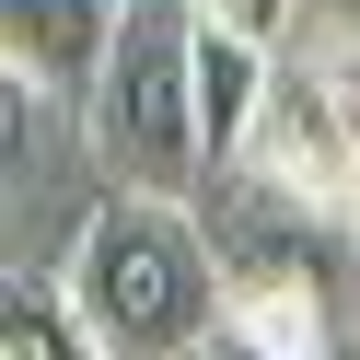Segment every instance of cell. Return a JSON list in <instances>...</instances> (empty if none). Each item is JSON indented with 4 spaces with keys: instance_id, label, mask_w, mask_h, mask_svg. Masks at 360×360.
I'll return each instance as SVG.
<instances>
[{
    "instance_id": "obj_3",
    "label": "cell",
    "mask_w": 360,
    "mask_h": 360,
    "mask_svg": "<svg viewBox=\"0 0 360 360\" xmlns=\"http://www.w3.org/2000/svg\"><path fill=\"white\" fill-rule=\"evenodd\" d=\"M186 210H198V233H210V256H221V290H326V302L360 290V221L349 210L279 198V186H256L244 163L210 174Z\"/></svg>"
},
{
    "instance_id": "obj_1",
    "label": "cell",
    "mask_w": 360,
    "mask_h": 360,
    "mask_svg": "<svg viewBox=\"0 0 360 360\" xmlns=\"http://www.w3.org/2000/svg\"><path fill=\"white\" fill-rule=\"evenodd\" d=\"M70 302L82 326L105 337V360H198L221 337V314H233V290H221V256L210 233H198L186 198H105L94 221H82L70 244Z\"/></svg>"
},
{
    "instance_id": "obj_9",
    "label": "cell",
    "mask_w": 360,
    "mask_h": 360,
    "mask_svg": "<svg viewBox=\"0 0 360 360\" xmlns=\"http://www.w3.org/2000/svg\"><path fill=\"white\" fill-rule=\"evenodd\" d=\"M198 24H221V35H244V47H302V0H198Z\"/></svg>"
},
{
    "instance_id": "obj_5",
    "label": "cell",
    "mask_w": 360,
    "mask_h": 360,
    "mask_svg": "<svg viewBox=\"0 0 360 360\" xmlns=\"http://www.w3.org/2000/svg\"><path fill=\"white\" fill-rule=\"evenodd\" d=\"M117 35H128V0H0V70L47 105H94Z\"/></svg>"
},
{
    "instance_id": "obj_10",
    "label": "cell",
    "mask_w": 360,
    "mask_h": 360,
    "mask_svg": "<svg viewBox=\"0 0 360 360\" xmlns=\"http://www.w3.org/2000/svg\"><path fill=\"white\" fill-rule=\"evenodd\" d=\"M302 47H326V58L360 70V0H302Z\"/></svg>"
},
{
    "instance_id": "obj_8",
    "label": "cell",
    "mask_w": 360,
    "mask_h": 360,
    "mask_svg": "<svg viewBox=\"0 0 360 360\" xmlns=\"http://www.w3.org/2000/svg\"><path fill=\"white\" fill-rule=\"evenodd\" d=\"M0 360H105V337L82 326L70 279H24L12 267V290H0Z\"/></svg>"
},
{
    "instance_id": "obj_7",
    "label": "cell",
    "mask_w": 360,
    "mask_h": 360,
    "mask_svg": "<svg viewBox=\"0 0 360 360\" xmlns=\"http://www.w3.org/2000/svg\"><path fill=\"white\" fill-rule=\"evenodd\" d=\"M221 337H233L244 360H326L337 349V302L326 290H233Z\"/></svg>"
},
{
    "instance_id": "obj_4",
    "label": "cell",
    "mask_w": 360,
    "mask_h": 360,
    "mask_svg": "<svg viewBox=\"0 0 360 360\" xmlns=\"http://www.w3.org/2000/svg\"><path fill=\"white\" fill-rule=\"evenodd\" d=\"M244 174L360 221V70L349 58H326V47L279 58V82L256 105V140H244Z\"/></svg>"
},
{
    "instance_id": "obj_2",
    "label": "cell",
    "mask_w": 360,
    "mask_h": 360,
    "mask_svg": "<svg viewBox=\"0 0 360 360\" xmlns=\"http://www.w3.org/2000/svg\"><path fill=\"white\" fill-rule=\"evenodd\" d=\"M94 151L128 198H198L210 128H198V0H128V35L94 82Z\"/></svg>"
},
{
    "instance_id": "obj_6",
    "label": "cell",
    "mask_w": 360,
    "mask_h": 360,
    "mask_svg": "<svg viewBox=\"0 0 360 360\" xmlns=\"http://www.w3.org/2000/svg\"><path fill=\"white\" fill-rule=\"evenodd\" d=\"M267 82H279V47H244V35L198 24V128H210V174H233V163H244Z\"/></svg>"
}]
</instances>
